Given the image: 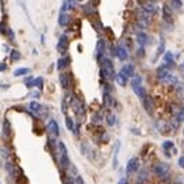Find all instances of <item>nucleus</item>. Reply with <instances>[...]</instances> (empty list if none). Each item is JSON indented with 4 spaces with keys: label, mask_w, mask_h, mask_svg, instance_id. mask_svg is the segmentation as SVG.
Masks as SVG:
<instances>
[{
    "label": "nucleus",
    "mask_w": 184,
    "mask_h": 184,
    "mask_svg": "<svg viewBox=\"0 0 184 184\" xmlns=\"http://www.w3.org/2000/svg\"><path fill=\"white\" fill-rule=\"evenodd\" d=\"M67 65H70V57H64V58H60L58 60V64H57V70H64Z\"/></svg>",
    "instance_id": "nucleus-18"
},
{
    "label": "nucleus",
    "mask_w": 184,
    "mask_h": 184,
    "mask_svg": "<svg viewBox=\"0 0 184 184\" xmlns=\"http://www.w3.org/2000/svg\"><path fill=\"white\" fill-rule=\"evenodd\" d=\"M115 79H116V81H118V84H119V85H122V87H125V85H126V82H128V78H125V76L120 75V74H118Z\"/></svg>",
    "instance_id": "nucleus-26"
},
{
    "label": "nucleus",
    "mask_w": 184,
    "mask_h": 184,
    "mask_svg": "<svg viewBox=\"0 0 184 184\" xmlns=\"http://www.w3.org/2000/svg\"><path fill=\"white\" fill-rule=\"evenodd\" d=\"M119 184H128V181H126V179H122L119 181Z\"/></svg>",
    "instance_id": "nucleus-39"
},
{
    "label": "nucleus",
    "mask_w": 184,
    "mask_h": 184,
    "mask_svg": "<svg viewBox=\"0 0 184 184\" xmlns=\"http://www.w3.org/2000/svg\"><path fill=\"white\" fill-rule=\"evenodd\" d=\"M6 68H7V67H6V64H4V62H1V64H0V71H4Z\"/></svg>",
    "instance_id": "nucleus-38"
},
{
    "label": "nucleus",
    "mask_w": 184,
    "mask_h": 184,
    "mask_svg": "<svg viewBox=\"0 0 184 184\" xmlns=\"http://www.w3.org/2000/svg\"><path fill=\"white\" fill-rule=\"evenodd\" d=\"M142 9L146 11V13H149V14H152V13H154V11L157 10V6L154 1H145V3H142Z\"/></svg>",
    "instance_id": "nucleus-15"
},
{
    "label": "nucleus",
    "mask_w": 184,
    "mask_h": 184,
    "mask_svg": "<svg viewBox=\"0 0 184 184\" xmlns=\"http://www.w3.org/2000/svg\"><path fill=\"white\" fill-rule=\"evenodd\" d=\"M130 87H132L133 92H135L140 99H143V98L146 96V92H145L143 87H142V78L140 76H135V78L130 81Z\"/></svg>",
    "instance_id": "nucleus-4"
},
{
    "label": "nucleus",
    "mask_w": 184,
    "mask_h": 184,
    "mask_svg": "<svg viewBox=\"0 0 184 184\" xmlns=\"http://www.w3.org/2000/svg\"><path fill=\"white\" fill-rule=\"evenodd\" d=\"M30 111L34 112L36 115H41L43 112H45V109H44L43 105H40L38 102H31L30 103Z\"/></svg>",
    "instance_id": "nucleus-16"
},
{
    "label": "nucleus",
    "mask_w": 184,
    "mask_h": 184,
    "mask_svg": "<svg viewBox=\"0 0 184 184\" xmlns=\"http://www.w3.org/2000/svg\"><path fill=\"white\" fill-rule=\"evenodd\" d=\"M115 55H116L120 61H126L128 57H129V53H128V48L125 47L123 44H119V45L115 48Z\"/></svg>",
    "instance_id": "nucleus-6"
},
{
    "label": "nucleus",
    "mask_w": 184,
    "mask_h": 184,
    "mask_svg": "<svg viewBox=\"0 0 184 184\" xmlns=\"http://www.w3.org/2000/svg\"><path fill=\"white\" fill-rule=\"evenodd\" d=\"M43 84H44L43 76H38V78H36V79H34V87H37V88H43Z\"/></svg>",
    "instance_id": "nucleus-29"
},
{
    "label": "nucleus",
    "mask_w": 184,
    "mask_h": 184,
    "mask_svg": "<svg viewBox=\"0 0 184 184\" xmlns=\"http://www.w3.org/2000/svg\"><path fill=\"white\" fill-rule=\"evenodd\" d=\"M112 102H114L112 95H111L108 91H105L103 92V103H105V106H106V108H111V106H112Z\"/></svg>",
    "instance_id": "nucleus-17"
},
{
    "label": "nucleus",
    "mask_w": 184,
    "mask_h": 184,
    "mask_svg": "<svg viewBox=\"0 0 184 184\" xmlns=\"http://www.w3.org/2000/svg\"><path fill=\"white\" fill-rule=\"evenodd\" d=\"M92 122H93L95 125L101 123V122H102V115H101V114H95V115H93V118H92Z\"/></svg>",
    "instance_id": "nucleus-30"
},
{
    "label": "nucleus",
    "mask_w": 184,
    "mask_h": 184,
    "mask_svg": "<svg viewBox=\"0 0 184 184\" xmlns=\"http://www.w3.org/2000/svg\"><path fill=\"white\" fill-rule=\"evenodd\" d=\"M119 74H120V75H123L125 78L133 76V75H135V65H133V64H126V65H123Z\"/></svg>",
    "instance_id": "nucleus-9"
},
{
    "label": "nucleus",
    "mask_w": 184,
    "mask_h": 184,
    "mask_svg": "<svg viewBox=\"0 0 184 184\" xmlns=\"http://www.w3.org/2000/svg\"><path fill=\"white\" fill-rule=\"evenodd\" d=\"M168 4H171V7H173V9L179 10V9H181V6H183V1H177V0H173V1H168Z\"/></svg>",
    "instance_id": "nucleus-28"
},
{
    "label": "nucleus",
    "mask_w": 184,
    "mask_h": 184,
    "mask_svg": "<svg viewBox=\"0 0 184 184\" xmlns=\"http://www.w3.org/2000/svg\"><path fill=\"white\" fill-rule=\"evenodd\" d=\"M179 166H180L181 168H184V156L179 159Z\"/></svg>",
    "instance_id": "nucleus-37"
},
{
    "label": "nucleus",
    "mask_w": 184,
    "mask_h": 184,
    "mask_svg": "<svg viewBox=\"0 0 184 184\" xmlns=\"http://www.w3.org/2000/svg\"><path fill=\"white\" fill-rule=\"evenodd\" d=\"M106 123H108L109 126H114L115 125V116L112 114H109L108 116H106Z\"/></svg>",
    "instance_id": "nucleus-34"
},
{
    "label": "nucleus",
    "mask_w": 184,
    "mask_h": 184,
    "mask_svg": "<svg viewBox=\"0 0 184 184\" xmlns=\"http://www.w3.org/2000/svg\"><path fill=\"white\" fill-rule=\"evenodd\" d=\"M153 173L156 174L157 177H160V179H168L170 167H168L167 163H156L153 166Z\"/></svg>",
    "instance_id": "nucleus-3"
},
{
    "label": "nucleus",
    "mask_w": 184,
    "mask_h": 184,
    "mask_svg": "<svg viewBox=\"0 0 184 184\" xmlns=\"http://www.w3.org/2000/svg\"><path fill=\"white\" fill-rule=\"evenodd\" d=\"M157 78L160 79V81H163L164 84H168V82H173V84H176V78H174L171 74H170V71H168V68L166 67V65H162V67H159V70H157Z\"/></svg>",
    "instance_id": "nucleus-2"
},
{
    "label": "nucleus",
    "mask_w": 184,
    "mask_h": 184,
    "mask_svg": "<svg viewBox=\"0 0 184 184\" xmlns=\"http://www.w3.org/2000/svg\"><path fill=\"white\" fill-rule=\"evenodd\" d=\"M163 149L167 152L168 149H173V142L171 140H166V142H163Z\"/></svg>",
    "instance_id": "nucleus-31"
},
{
    "label": "nucleus",
    "mask_w": 184,
    "mask_h": 184,
    "mask_svg": "<svg viewBox=\"0 0 184 184\" xmlns=\"http://www.w3.org/2000/svg\"><path fill=\"white\" fill-rule=\"evenodd\" d=\"M30 96H33V98H40V91L31 92V93H30Z\"/></svg>",
    "instance_id": "nucleus-36"
},
{
    "label": "nucleus",
    "mask_w": 184,
    "mask_h": 184,
    "mask_svg": "<svg viewBox=\"0 0 184 184\" xmlns=\"http://www.w3.org/2000/svg\"><path fill=\"white\" fill-rule=\"evenodd\" d=\"M139 159L137 157H133V159H130L129 163H128V167H126V171L128 174H132V173H136L137 170H139Z\"/></svg>",
    "instance_id": "nucleus-8"
},
{
    "label": "nucleus",
    "mask_w": 184,
    "mask_h": 184,
    "mask_svg": "<svg viewBox=\"0 0 184 184\" xmlns=\"http://www.w3.org/2000/svg\"><path fill=\"white\" fill-rule=\"evenodd\" d=\"M163 51H164V40H160V45H159V50H157V54H156V58L159 57L160 54H163Z\"/></svg>",
    "instance_id": "nucleus-32"
},
{
    "label": "nucleus",
    "mask_w": 184,
    "mask_h": 184,
    "mask_svg": "<svg viewBox=\"0 0 184 184\" xmlns=\"http://www.w3.org/2000/svg\"><path fill=\"white\" fill-rule=\"evenodd\" d=\"M30 72H31L30 68H17L13 74H14V76H22V75H26V74H30Z\"/></svg>",
    "instance_id": "nucleus-24"
},
{
    "label": "nucleus",
    "mask_w": 184,
    "mask_h": 184,
    "mask_svg": "<svg viewBox=\"0 0 184 184\" xmlns=\"http://www.w3.org/2000/svg\"><path fill=\"white\" fill-rule=\"evenodd\" d=\"M136 41H137V44L143 48L146 44H149V36H147L145 31H139L136 34Z\"/></svg>",
    "instance_id": "nucleus-12"
},
{
    "label": "nucleus",
    "mask_w": 184,
    "mask_h": 184,
    "mask_svg": "<svg viewBox=\"0 0 184 184\" xmlns=\"http://www.w3.org/2000/svg\"><path fill=\"white\" fill-rule=\"evenodd\" d=\"M65 123H67V128H68V130L75 132V125H74V120L71 119V118H65Z\"/></svg>",
    "instance_id": "nucleus-25"
},
{
    "label": "nucleus",
    "mask_w": 184,
    "mask_h": 184,
    "mask_svg": "<svg viewBox=\"0 0 184 184\" xmlns=\"http://www.w3.org/2000/svg\"><path fill=\"white\" fill-rule=\"evenodd\" d=\"M163 19L166 20V22L171 23V11H170V7L167 4L163 6Z\"/></svg>",
    "instance_id": "nucleus-21"
},
{
    "label": "nucleus",
    "mask_w": 184,
    "mask_h": 184,
    "mask_svg": "<svg viewBox=\"0 0 184 184\" xmlns=\"http://www.w3.org/2000/svg\"><path fill=\"white\" fill-rule=\"evenodd\" d=\"M84 11H85V13H91V11H92L91 4H85V6H84Z\"/></svg>",
    "instance_id": "nucleus-35"
},
{
    "label": "nucleus",
    "mask_w": 184,
    "mask_h": 184,
    "mask_svg": "<svg viewBox=\"0 0 184 184\" xmlns=\"http://www.w3.org/2000/svg\"><path fill=\"white\" fill-rule=\"evenodd\" d=\"M10 133H11L10 122H9V120L4 118V120H3V135H4L6 137H9V136H10Z\"/></svg>",
    "instance_id": "nucleus-19"
},
{
    "label": "nucleus",
    "mask_w": 184,
    "mask_h": 184,
    "mask_svg": "<svg viewBox=\"0 0 184 184\" xmlns=\"http://www.w3.org/2000/svg\"><path fill=\"white\" fill-rule=\"evenodd\" d=\"M47 130H48V133H51L53 136L60 135V126H58V123H57L54 119H51L48 122V125H47Z\"/></svg>",
    "instance_id": "nucleus-11"
},
{
    "label": "nucleus",
    "mask_w": 184,
    "mask_h": 184,
    "mask_svg": "<svg viewBox=\"0 0 184 184\" xmlns=\"http://www.w3.org/2000/svg\"><path fill=\"white\" fill-rule=\"evenodd\" d=\"M58 149H60V163H61V167L67 170V168L70 167V159H68V152H67V147L62 142L58 143Z\"/></svg>",
    "instance_id": "nucleus-5"
},
{
    "label": "nucleus",
    "mask_w": 184,
    "mask_h": 184,
    "mask_svg": "<svg viewBox=\"0 0 184 184\" xmlns=\"http://www.w3.org/2000/svg\"><path fill=\"white\" fill-rule=\"evenodd\" d=\"M146 180H147V171L146 170H143V171L140 173V177L137 179V181H139V183H145Z\"/></svg>",
    "instance_id": "nucleus-33"
},
{
    "label": "nucleus",
    "mask_w": 184,
    "mask_h": 184,
    "mask_svg": "<svg viewBox=\"0 0 184 184\" xmlns=\"http://www.w3.org/2000/svg\"><path fill=\"white\" fill-rule=\"evenodd\" d=\"M105 50H106V44L103 40H99L96 44V58L98 61L103 60V54H105Z\"/></svg>",
    "instance_id": "nucleus-10"
},
{
    "label": "nucleus",
    "mask_w": 184,
    "mask_h": 184,
    "mask_svg": "<svg viewBox=\"0 0 184 184\" xmlns=\"http://www.w3.org/2000/svg\"><path fill=\"white\" fill-rule=\"evenodd\" d=\"M20 51H17V50H11V54H10V58L11 61H17V60H20Z\"/></svg>",
    "instance_id": "nucleus-27"
},
{
    "label": "nucleus",
    "mask_w": 184,
    "mask_h": 184,
    "mask_svg": "<svg viewBox=\"0 0 184 184\" xmlns=\"http://www.w3.org/2000/svg\"><path fill=\"white\" fill-rule=\"evenodd\" d=\"M119 150H120V142H118L115 145V152H114V168H118V154H119Z\"/></svg>",
    "instance_id": "nucleus-20"
},
{
    "label": "nucleus",
    "mask_w": 184,
    "mask_h": 184,
    "mask_svg": "<svg viewBox=\"0 0 184 184\" xmlns=\"http://www.w3.org/2000/svg\"><path fill=\"white\" fill-rule=\"evenodd\" d=\"M71 81H72V78H71V72H61L60 74L61 87L64 88V89H68V88L71 87Z\"/></svg>",
    "instance_id": "nucleus-7"
},
{
    "label": "nucleus",
    "mask_w": 184,
    "mask_h": 184,
    "mask_svg": "<svg viewBox=\"0 0 184 184\" xmlns=\"http://www.w3.org/2000/svg\"><path fill=\"white\" fill-rule=\"evenodd\" d=\"M101 76L105 78V79H108V81H112V79L116 78L112 61L109 60V58H103L101 61Z\"/></svg>",
    "instance_id": "nucleus-1"
},
{
    "label": "nucleus",
    "mask_w": 184,
    "mask_h": 184,
    "mask_svg": "<svg viewBox=\"0 0 184 184\" xmlns=\"http://www.w3.org/2000/svg\"><path fill=\"white\" fill-rule=\"evenodd\" d=\"M142 102H143V108L146 109V112L149 115H153V108H154V105H153V101L150 96H145L142 99Z\"/></svg>",
    "instance_id": "nucleus-14"
},
{
    "label": "nucleus",
    "mask_w": 184,
    "mask_h": 184,
    "mask_svg": "<svg viewBox=\"0 0 184 184\" xmlns=\"http://www.w3.org/2000/svg\"><path fill=\"white\" fill-rule=\"evenodd\" d=\"M164 60H166V67H174V60H173V54L167 51L166 54H164Z\"/></svg>",
    "instance_id": "nucleus-23"
},
{
    "label": "nucleus",
    "mask_w": 184,
    "mask_h": 184,
    "mask_svg": "<svg viewBox=\"0 0 184 184\" xmlns=\"http://www.w3.org/2000/svg\"><path fill=\"white\" fill-rule=\"evenodd\" d=\"M58 23H60V26H67L68 23H70V16L67 14V13H60V19H58Z\"/></svg>",
    "instance_id": "nucleus-22"
},
{
    "label": "nucleus",
    "mask_w": 184,
    "mask_h": 184,
    "mask_svg": "<svg viewBox=\"0 0 184 184\" xmlns=\"http://www.w3.org/2000/svg\"><path fill=\"white\" fill-rule=\"evenodd\" d=\"M57 50H58L60 53H65V51L68 50V37H67L65 34H62L60 37V41L57 44Z\"/></svg>",
    "instance_id": "nucleus-13"
}]
</instances>
